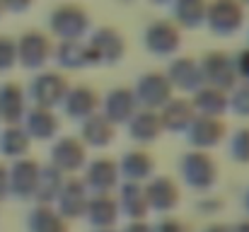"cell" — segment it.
I'll list each match as a JSON object with an SVG mask.
<instances>
[{
    "mask_svg": "<svg viewBox=\"0 0 249 232\" xmlns=\"http://www.w3.org/2000/svg\"><path fill=\"white\" fill-rule=\"evenodd\" d=\"M179 179L191 191H211L218 181V162L203 150H189L179 157L177 162Z\"/></svg>",
    "mask_w": 249,
    "mask_h": 232,
    "instance_id": "obj_1",
    "label": "cell"
},
{
    "mask_svg": "<svg viewBox=\"0 0 249 232\" xmlns=\"http://www.w3.org/2000/svg\"><path fill=\"white\" fill-rule=\"evenodd\" d=\"M49 29L58 41L85 39L89 32V12L80 2H61L49 12Z\"/></svg>",
    "mask_w": 249,
    "mask_h": 232,
    "instance_id": "obj_2",
    "label": "cell"
},
{
    "mask_svg": "<svg viewBox=\"0 0 249 232\" xmlns=\"http://www.w3.org/2000/svg\"><path fill=\"white\" fill-rule=\"evenodd\" d=\"M68 87H71V82L66 80V75L61 71H39L36 75L29 80L27 99L34 107L56 109V107H61Z\"/></svg>",
    "mask_w": 249,
    "mask_h": 232,
    "instance_id": "obj_3",
    "label": "cell"
},
{
    "mask_svg": "<svg viewBox=\"0 0 249 232\" xmlns=\"http://www.w3.org/2000/svg\"><path fill=\"white\" fill-rule=\"evenodd\" d=\"M15 44H17V63L27 71H41L53 58V41L41 29H27Z\"/></svg>",
    "mask_w": 249,
    "mask_h": 232,
    "instance_id": "obj_4",
    "label": "cell"
},
{
    "mask_svg": "<svg viewBox=\"0 0 249 232\" xmlns=\"http://www.w3.org/2000/svg\"><path fill=\"white\" fill-rule=\"evenodd\" d=\"M245 24V5L240 0H208L206 27L218 36H232Z\"/></svg>",
    "mask_w": 249,
    "mask_h": 232,
    "instance_id": "obj_5",
    "label": "cell"
},
{
    "mask_svg": "<svg viewBox=\"0 0 249 232\" xmlns=\"http://www.w3.org/2000/svg\"><path fill=\"white\" fill-rule=\"evenodd\" d=\"M136 94V102L141 109H150V111H160L167 102L174 97V89L169 85V80L162 71H150L136 80V85L131 87Z\"/></svg>",
    "mask_w": 249,
    "mask_h": 232,
    "instance_id": "obj_6",
    "label": "cell"
},
{
    "mask_svg": "<svg viewBox=\"0 0 249 232\" xmlns=\"http://www.w3.org/2000/svg\"><path fill=\"white\" fill-rule=\"evenodd\" d=\"M49 164L56 167L61 174L73 177L75 172H80L87 164V148L83 145V141L75 138V136H58L53 141V145H51Z\"/></svg>",
    "mask_w": 249,
    "mask_h": 232,
    "instance_id": "obj_7",
    "label": "cell"
},
{
    "mask_svg": "<svg viewBox=\"0 0 249 232\" xmlns=\"http://www.w3.org/2000/svg\"><path fill=\"white\" fill-rule=\"evenodd\" d=\"M198 66H201L203 85H208V87L230 92V89L237 85V73H235L232 56L225 54V51H208V54L198 61Z\"/></svg>",
    "mask_w": 249,
    "mask_h": 232,
    "instance_id": "obj_8",
    "label": "cell"
},
{
    "mask_svg": "<svg viewBox=\"0 0 249 232\" xmlns=\"http://www.w3.org/2000/svg\"><path fill=\"white\" fill-rule=\"evenodd\" d=\"M97 66H116L126 54V39L116 27H97L87 39Z\"/></svg>",
    "mask_w": 249,
    "mask_h": 232,
    "instance_id": "obj_9",
    "label": "cell"
},
{
    "mask_svg": "<svg viewBox=\"0 0 249 232\" xmlns=\"http://www.w3.org/2000/svg\"><path fill=\"white\" fill-rule=\"evenodd\" d=\"M80 179H83V184L89 196H94V194H111L121 184L116 160H111V157L89 160L83 167V177Z\"/></svg>",
    "mask_w": 249,
    "mask_h": 232,
    "instance_id": "obj_10",
    "label": "cell"
},
{
    "mask_svg": "<svg viewBox=\"0 0 249 232\" xmlns=\"http://www.w3.org/2000/svg\"><path fill=\"white\" fill-rule=\"evenodd\" d=\"M228 136V128L223 124V119H213V116H194V121L189 124V128L184 131V138L189 141L191 150H213L218 148Z\"/></svg>",
    "mask_w": 249,
    "mask_h": 232,
    "instance_id": "obj_11",
    "label": "cell"
},
{
    "mask_svg": "<svg viewBox=\"0 0 249 232\" xmlns=\"http://www.w3.org/2000/svg\"><path fill=\"white\" fill-rule=\"evenodd\" d=\"M143 46L153 56H174L181 46V29L172 19H155L143 32Z\"/></svg>",
    "mask_w": 249,
    "mask_h": 232,
    "instance_id": "obj_12",
    "label": "cell"
},
{
    "mask_svg": "<svg viewBox=\"0 0 249 232\" xmlns=\"http://www.w3.org/2000/svg\"><path fill=\"white\" fill-rule=\"evenodd\" d=\"M138 109L141 107L131 87H114L99 99V114L114 126H126Z\"/></svg>",
    "mask_w": 249,
    "mask_h": 232,
    "instance_id": "obj_13",
    "label": "cell"
},
{
    "mask_svg": "<svg viewBox=\"0 0 249 232\" xmlns=\"http://www.w3.org/2000/svg\"><path fill=\"white\" fill-rule=\"evenodd\" d=\"M39 169H41V164L32 157L15 160L12 167L7 169V196H15L19 201H32L36 179H39Z\"/></svg>",
    "mask_w": 249,
    "mask_h": 232,
    "instance_id": "obj_14",
    "label": "cell"
},
{
    "mask_svg": "<svg viewBox=\"0 0 249 232\" xmlns=\"http://www.w3.org/2000/svg\"><path fill=\"white\" fill-rule=\"evenodd\" d=\"M143 191H145L148 208L155 211V213H162V215H169L181 201V191H179L177 181L172 177H165V174L150 177L143 184Z\"/></svg>",
    "mask_w": 249,
    "mask_h": 232,
    "instance_id": "obj_15",
    "label": "cell"
},
{
    "mask_svg": "<svg viewBox=\"0 0 249 232\" xmlns=\"http://www.w3.org/2000/svg\"><path fill=\"white\" fill-rule=\"evenodd\" d=\"M61 109L71 121H85L87 116L99 111V94L89 85H71L61 102Z\"/></svg>",
    "mask_w": 249,
    "mask_h": 232,
    "instance_id": "obj_16",
    "label": "cell"
},
{
    "mask_svg": "<svg viewBox=\"0 0 249 232\" xmlns=\"http://www.w3.org/2000/svg\"><path fill=\"white\" fill-rule=\"evenodd\" d=\"M87 201H89V194L85 189L83 179L80 177H66L63 181V189L53 203V208L66 218V220H78L85 215V208H87Z\"/></svg>",
    "mask_w": 249,
    "mask_h": 232,
    "instance_id": "obj_17",
    "label": "cell"
},
{
    "mask_svg": "<svg viewBox=\"0 0 249 232\" xmlns=\"http://www.w3.org/2000/svg\"><path fill=\"white\" fill-rule=\"evenodd\" d=\"M19 126L24 128L29 141H56L58 131H61V119L56 116V109L32 107V109H27Z\"/></svg>",
    "mask_w": 249,
    "mask_h": 232,
    "instance_id": "obj_18",
    "label": "cell"
},
{
    "mask_svg": "<svg viewBox=\"0 0 249 232\" xmlns=\"http://www.w3.org/2000/svg\"><path fill=\"white\" fill-rule=\"evenodd\" d=\"M167 80L172 85V89H179V92H196L198 87H203V77H201V66L196 58L191 56H179L174 58L165 71Z\"/></svg>",
    "mask_w": 249,
    "mask_h": 232,
    "instance_id": "obj_19",
    "label": "cell"
},
{
    "mask_svg": "<svg viewBox=\"0 0 249 232\" xmlns=\"http://www.w3.org/2000/svg\"><path fill=\"white\" fill-rule=\"evenodd\" d=\"M119 167V177L124 181H131V184H145L150 177H155V157L145 150H128V153L121 155V160L116 162Z\"/></svg>",
    "mask_w": 249,
    "mask_h": 232,
    "instance_id": "obj_20",
    "label": "cell"
},
{
    "mask_svg": "<svg viewBox=\"0 0 249 232\" xmlns=\"http://www.w3.org/2000/svg\"><path fill=\"white\" fill-rule=\"evenodd\" d=\"M53 61H56L63 71H83V68H89V66H97L87 39L58 41V44L53 46Z\"/></svg>",
    "mask_w": 249,
    "mask_h": 232,
    "instance_id": "obj_21",
    "label": "cell"
},
{
    "mask_svg": "<svg viewBox=\"0 0 249 232\" xmlns=\"http://www.w3.org/2000/svg\"><path fill=\"white\" fill-rule=\"evenodd\" d=\"M83 218L94 230L114 228V225L119 223V218H121V215H119L116 198H114L111 194H94V196H89Z\"/></svg>",
    "mask_w": 249,
    "mask_h": 232,
    "instance_id": "obj_22",
    "label": "cell"
},
{
    "mask_svg": "<svg viewBox=\"0 0 249 232\" xmlns=\"http://www.w3.org/2000/svg\"><path fill=\"white\" fill-rule=\"evenodd\" d=\"M128 138L138 145H150L162 136V124H160V114L150 111V109H138L128 124H126Z\"/></svg>",
    "mask_w": 249,
    "mask_h": 232,
    "instance_id": "obj_23",
    "label": "cell"
},
{
    "mask_svg": "<svg viewBox=\"0 0 249 232\" xmlns=\"http://www.w3.org/2000/svg\"><path fill=\"white\" fill-rule=\"evenodd\" d=\"M27 114V92L19 82H2L0 85V121L7 126L22 124Z\"/></svg>",
    "mask_w": 249,
    "mask_h": 232,
    "instance_id": "obj_24",
    "label": "cell"
},
{
    "mask_svg": "<svg viewBox=\"0 0 249 232\" xmlns=\"http://www.w3.org/2000/svg\"><path fill=\"white\" fill-rule=\"evenodd\" d=\"M116 206H119V215H126L128 223L131 220H145L150 208H148V201H145L143 184H131V181L119 184Z\"/></svg>",
    "mask_w": 249,
    "mask_h": 232,
    "instance_id": "obj_25",
    "label": "cell"
},
{
    "mask_svg": "<svg viewBox=\"0 0 249 232\" xmlns=\"http://www.w3.org/2000/svg\"><path fill=\"white\" fill-rule=\"evenodd\" d=\"M158 114H160L162 131H169V133H184L196 116L191 99H186V97H172Z\"/></svg>",
    "mask_w": 249,
    "mask_h": 232,
    "instance_id": "obj_26",
    "label": "cell"
},
{
    "mask_svg": "<svg viewBox=\"0 0 249 232\" xmlns=\"http://www.w3.org/2000/svg\"><path fill=\"white\" fill-rule=\"evenodd\" d=\"M116 138V126L109 124L99 111L87 116L85 121H80V141H83L85 148H107L111 145Z\"/></svg>",
    "mask_w": 249,
    "mask_h": 232,
    "instance_id": "obj_27",
    "label": "cell"
},
{
    "mask_svg": "<svg viewBox=\"0 0 249 232\" xmlns=\"http://www.w3.org/2000/svg\"><path fill=\"white\" fill-rule=\"evenodd\" d=\"M172 22L179 29H198L206 24L208 0H172Z\"/></svg>",
    "mask_w": 249,
    "mask_h": 232,
    "instance_id": "obj_28",
    "label": "cell"
},
{
    "mask_svg": "<svg viewBox=\"0 0 249 232\" xmlns=\"http://www.w3.org/2000/svg\"><path fill=\"white\" fill-rule=\"evenodd\" d=\"M191 107L198 116H213V119H220L225 111H228V92L223 89H215V87H198L191 97Z\"/></svg>",
    "mask_w": 249,
    "mask_h": 232,
    "instance_id": "obj_29",
    "label": "cell"
},
{
    "mask_svg": "<svg viewBox=\"0 0 249 232\" xmlns=\"http://www.w3.org/2000/svg\"><path fill=\"white\" fill-rule=\"evenodd\" d=\"M27 232H68V220L53 206H34L27 213Z\"/></svg>",
    "mask_w": 249,
    "mask_h": 232,
    "instance_id": "obj_30",
    "label": "cell"
},
{
    "mask_svg": "<svg viewBox=\"0 0 249 232\" xmlns=\"http://www.w3.org/2000/svg\"><path fill=\"white\" fill-rule=\"evenodd\" d=\"M66 174H61L56 167L51 164H41L39 169V179H36V189H34V201L39 206H53L61 189H63Z\"/></svg>",
    "mask_w": 249,
    "mask_h": 232,
    "instance_id": "obj_31",
    "label": "cell"
},
{
    "mask_svg": "<svg viewBox=\"0 0 249 232\" xmlns=\"http://www.w3.org/2000/svg\"><path fill=\"white\" fill-rule=\"evenodd\" d=\"M29 136L24 133V128L17 124V126H7L2 133H0V153L10 160H19L24 157L29 150Z\"/></svg>",
    "mask_w": 249,
    "mask_h": 232,
    "instance_id": "obj_32",
    "label": "cell"
},
{
    "mask_svg": "<svg viewBox=\"0 0 249 232\" xmlns=\"http://www.w3.org/2000/svg\"><path fill=\"white\" fill-rule=\"evenodd\" d=\"M230 160L237 164H249V128H237L228 143Z\"/></svg>",
    "mask_w": 249,
    "mask_h": 232,
    "instance_id": "obj_33",
    "label": "cell"
},
{
    "mask_svg": "<svg viewBox=\"0 0 249 232\" xmlns=\"http://www.w3.org/2000/svg\"><path fill=\"white\" fill-rule=\"evenodd\" d=\"M228 109L235 111L237 116L249 119V85L237 82V85L228 92Z\"/></svg>",
    "mask_w": 249,
    "mask_h": 232,
    "instance_id": "obj_34",
    "label": "cell"
},
{
    "mask_svg": "<svg viewBox=\"0 0 249 232\" xmlns=\"http://www.w3.org/2000/svg\"><path fill=\"white\" fill-rule=\"evenodd\" d=\"M17 63V44L10 36H0V73L10 71Z\"/></svg>",
    "mask_w": 249,
    "mask_h": 232,
    "instance_id": "obj_35",
    "label": "cell"
},
{
    "mask_svg": "<svg viewBox=\"0 0 249 232\" xmlns=\"http://www.w3.org/2000/svg\"><path fill=\"white\" fill-rule=\"evenodd\" d=\"M220 211H223V198H220V196L203 194V196L196 201V213H201V215H218Z\"/></svg>",
    "mask_w": 249,
    "mask_h": 232,
    "instance_id": "obj_36",
    "label": "cell"
},
{
    "mask_svg": "<svg viewBox=\"0 0 249 232\" xmlns=\"http://www.w3.org/2000/svg\"><path fill=\"white\" fill-rule=\"evenodd\" d=\"M232 63H235V73H237V82H245L249 85V46L237 51L232 56Z\"/></svg>",
    "mask_w": 249,
    "mask_h": 232,
    "instance_id": "obj_37",
    "label": "cell"
},
{
    "mask_svg": "<svg viewBox=\"0 0 249 232\" xmlns=\"http://www.w3.org/2000/svg\"><path fill=\"white\" fill-rule=\"evenodd\" d=\"M153 232H189V225L174 215H162L155 225H153Z\"/></svg>",
    "mask_w": 249,
    "mask_h": 232,
    "instance_id": "obj_38",
    "label": "cell"
},
{
    "mask_svg": "<svg viewBox=\"0 0 249 232\" xmlns=\"http://www.w3.org/2000/svg\"><path fill=\"white\" fill-rule=\"evenodd\" d=\"M32 2L34 0H0L2 10H10V12H24V10H29Z\"/></svg>",
    "mask_w": 249,
    "mask_h": 232,
    "instance_id": "obj_39",
    "label": "cell"
},
{
    "mask_svg": "<svg viewBox=\"0 0 249 232\" xmlns=\"http://www.w3.org/2000/svg\"><path fill=\"white\" fill-rule=\"evenodd\" d=\"M119 232H153V225L145 223V220H131L124 230H119Z\"/></svg>",
    "mask_w": 249,
    "mask_h": 232,
    "instance_id": "obj_40",
    "label": "cell"
},
{
    "mask_svg": "<svg viewBox=\"0 0 249 232\" xmlns=\"http://www.w3.org/2000/svg\"><path fill=\"white\" fill-rule=\"evenodd\" d=\"M7 196V167L0 164V198Z\"/></svg>",
    "mask_w": 249,
    "mask_h": 232,
    "instance_id": "obj_41",
    "label": "cell"
},
{
    "mask_svg": "<svg viewBox=\"0 0 249 232\" xmlns=\"http://www.w3.org/2000/svg\"><path fill=\"white\" fill-rule=\"evenodd\" d=\"M201 232H230V225H223V223H211V225H206Z\"/></svg>",
    "mask_w": 249,
    "mask_h": 232,
    "instance_id": "obj_42",
    "label": "cell"
},
{
    "mask_svg": "<svg viewBox=\"0 0 249 232\" xmlns=\"http://www.w3.org/2000/svg\"><path fill=\"white\" fill-rule=\"evenodd\" d=\"M230 232H249V218L235 223V225H230Z\"/></svg>",
    "mask_w": 249,
    "mask_h": 232,
    "instance_id": "obj_43",
    "label": "cell"
},
{
    "mask_svg": "<svg viewBox=\"0 0 249 232\" xmlns=\"http://www.w3.org/2000/svg\"><path fill=\"white\" fill-rule=\"evenodd\" d=\"M242 211H245V215L249 218V186L245 189V194H242Z\"/></svg>",
    "mask_w": 249,
    "mask_h": 232,
    "instance_id": "obj_44",
    "label": "cell"
},
{
    "mask_svg": "<svg viewBox=\"0 0 249 232\" xmlns=\"http://www.w3.org/2000/svg\"><path fill=\"white\" fill-rule=\"evenodd\" d=\"M150 2H153V5H169L172 0H150Z\"/></svg>",
    "mask_w": 249,
    "mask_h": 232,
    "instance_id": "obj_45",
    "label": "cell"
},
{
    "mask_svg": "<svg viewBox=\"0 0 249 232\" xmlns=\"http://www.w3.org/2000/svg\"><path fill=\"white\" fill-rule=\"evenodd\" d=\"M94 232H119V230H114V228H107V230H94Z\"/></svg>",
    "mask_w": 249,
    "mask_h": 232,
    "instance_id": "obj_46",
    "label": "cell"
},
{
    "mask_svg": "<svg viewBox=\"0 0 249 232\" xmlns=\"http://www.w3.org/2000/svg\"><path fill=\"white\" fill-rule=\"evenodd\" d=\"M240 2H242V5H249V0H240Z\"/></svg>",
    "mask_w": 249,
    "mask_h": 232,
    "instance_id": "obj_47",
    "label": "cell"
},
{
    "mask_svg": "<svg viewBox=\"0 0 249 232\" xmlns=\"http://www.w3.org/2000/svg\"><path fill=\"white\" fill-rule=\"evenodd\" d=\"M0 15H2V5H0Z\"/></svg>",
    "mask_w": 249,
    "mask_h": 232,
    "instance_id": "obj_48",
    "label": "cell"
},
{
    "mask_svg": "<svg viewBox=\"0 0 249 232\" xmlns=\"http://www.w3.org/2000/svg\"><path fill=\"white\" fill-rule=\"evenodd\" d=\"M121 2H131V0H121Z\"/></svg>",
    "mask_w": 249,
    "mask_h": 232,
    "instance_id": "obj_49",
    "label": "cell"
}]
</instances>
